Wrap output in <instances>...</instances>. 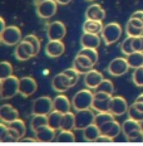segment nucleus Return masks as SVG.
<instances>
[{"instance_id":"32","label":"nucleus","mask_w":143,"mask_h":146,"mask_svg":"<svg viewBox=\"0 0 143 146\" xmlns=\"http://www.w3.org/2000/svg\"><path fill=\"white\" fill-rule=\"evenodd\" d=\"M57 142H74L75 135L73 133V130H62L55 137Z\"/></svg>"},{"instance_id":"23","label":"nucleus","mask_w":143,"mask_h":146,"mask_svg":"<svg viewBox=\"0 0 143 146\" xmlns=\"http://www.w3.org/2000/svg\"><path fill=\"white\" fill-rule=\"evenodd\" d=\"M107 14L105 10L100 7L99 4H92L90 7L87 8L86 10V18L87 19H93V20H104Z\"/></svg>"},{"instance_id":"47","label":"nucleus","mask_w":143,"mask_h":146,"mask_svg":"<svg viewBox=\"0 0 143 146\" xmlns=\"http://www.w3.org/2000/svg\"><path fill=\"white\" fill-rule=\"evenodd\" d=\"M133 105H134L139 110V111H142V112H143V102H138V101H134V102H133Z\"/></svg>"},{"instance_id":"38","label":"nucleus","mask_w":143,"mask_h":146,"mask_svg":"<svg viewBox=\"0 0 143 146\" xmlns=\"http://www.w3.org/2000/svg\"><path fill=\"white\" fill-rule=\"evenodd\" d=\"M126 33L128 36H133V38H136V36H139L143 34V29L142 28H138V27H134L133 24H130L129 22L127 23L126 25Z\"/></svg>"},{"instance_id":"52","label":"nucleus","mask_w":143,"mask_h":146,"mask_svg":"<svg viewBox=\"0 0 143 146\" xmlns=\"http://www.w3.org/2000/svg\"><path fill=\"white\" fill-rule=\"evenodd\" d=\"M139 39H141V45H142V52H143V34L139 35Z\"/></svg>"},{"instance_id":"29","label":"nucleus","mask_w":143,"mask_h":146,"mask_svg":"<svg viewBox=\"0 0 143 146\" xmlns=\"http://www.w3.org/2000/svg\"><path fill=\"white\" fill-rule=\"evenodd\" d=\"M75 129V113L72 111L63 113L62 120V129L60 130H74Z\"/></svg>"},{"instance_id":"48","label":"nucleus","mask_w":143,"mask_h":146,"mask_svg":"<svg viewBox=\"0 0 143 146\" xmlns=\"http://www.w3.org/2000/svg\"><path fill=\"white\" fill-rule=\"evenodd\" d=\"M20 141H22V142H35V141H38V140H36V139L26 137V139H20Z\"/></svg>"},{"instance_id":"8","label":"nucleus","mask_w":143,"mask_h":146,"mask_svg":"<svg viewBox=\"0 0 143 146\" xmlns=\"http://www.w3.org/2000/svg\"><path fill=\"white\" fill-rule=\"evenodd\" d=\"M67 35V27L60 20H55L48 24L47 28V36L49 40H63Z\"/></svg>"},{"instance_id":"21","label":"nucleus","mask_w":143,"mask_h":146,"mask_svg":"<svg viewBox=\"0 0 143 146\" xmlns=\"http://www.w3.org/2000/svg\"><path fill=\"white\" fill-rule=\"evenodd\" d=\"M80 45L86 48H96V49H98V47L100 45L99 34L83 32V34L80 35Z\"/></svg>"},{"instance_id":"34","label":"nucleus","mask_w":143,"mask_h":146,"mask_svg":"<svg viewBox=\"0 0 143 146\" xmlns=\"http://www.w3.org/2000/svg\"><path fill=\"white\" fill-rule=\"evenodd\" d=\"M94 91H98V92H107V93H111V95H113V92H114V84H113V82H112L111 80H105V78H104V80L100 82V84Z\"/></svg>"},{"instance_id":"20","label":"nucleus","mask_w":143,"mask_h":146,"mask_svg":"<svg viewBox=\"0 0 143 146\" xmlns=\"http://www.w3.org/2000/svg\"><path fill=\"white\" fill-rule=\"evenodd\" d=\"M19 118V112L16 108H14L9 103H4L0 107V120L5 123H9L11 121Z\"/></svg>"},{"instance_id":"35","label":"nucleus","mask_w":143,"mask_h":146,"mask_svg":"<svg viewBox=\"0 0 143 146\" xmlns=\"http://www.w3.org/2000/svg\"><path fill=\"white\" fill-rule=\"evenodd\" d=\"M11 74H13V66L8 60H3L0 64V80H4Z\"/></svg>"},{"instance_id":"41","label":"nucleus","mask_w":143,"mask_h":146,"mask_svg":"<svg viewBox=\"0 0 143 146\" xmlns=\"http://www.w3.org/2000/svg\"><path fill=\"white\" fill-rule=\"evenodd\" d=\"M63 73H64V74H67L69 78H71V81H72V86H73V87H74L75 84L78 83V81H79V76H80V74H79V72L74 68V67L65 69V71H63Z\"/></svg>"},{"instance_id":"31","label":"nucleus","mask_w":143,"mask_h":146,"mask_svg":"<svg viewBox=\"0 0 143 146\" xmlns=\"http://www.w3.org/2000/svg\"><path fill=\"white\" fill-rule=\"evenodd\" d=\"M115 116L112 112L109 111H103V112H98V113L96 115V118H94V123L98 125V126L100 127L103 123L108 122V121H112V120H115L114 118Z\"/></svg>"},{"instance_id":"30","label":"nucleus","mask_w":143,"mask_h":146,"mask_svg":"<svg viewBox=\"0 0 143 146\" xmlns=\"http://www.w3.org/2000/svg\"><path fill=\"white\" fill-rule=\"evenodd\" d=\"M8 126L10 127V129L15 130V131L19 133L20 139H23L24 136H25V133H26V126H25V122H24L22 118H16V120L11 121V122L8 123Z\"/></svg>"},{"instance_id":"14","label":"nucleus","mask_w":143,"mask_h":146,"mask_svg":"<svg viewBox=\"0 0 143 146\" xmlns=\"http://www.w3.org/2000/svg\"><path fill=\"white\" fill-rule=\"evenodd\" d=\"M72 81L71 78L68 77L67 74L64 73H58L53 77V80H51V88H53V91H55L58 93H63L65 92V91H68L69 88H72Z\"/></svg>"},{"instance_id":"45","label":"nucleus","mask_w":143,"mask_h":146,"mask_svg":"<svg viewBox=\"0 0 143 146\" xmlns=\"http://www.w3.org/2000/svg\"><path fill=\"white\" fill-rule=\"evenodd\" d=\"M112 141H113V139L107 135H103V133H100L99 137L96 140V142H112Z\"/></svg>"},{"instance_id":"10","label":"nucleus","mask_w":143,"mask_h":146,"mask_svg":"<svg viewBox=\"0 0 143 146\" xmlns=\"http://www.w3.org/2000/svg\"><path fill=\"white\" fill-rule=\"evenodd\" d=\"M92 110L93 108L77 111V113H75V130H80V131H83L87 126L94 123L96 115H94V112L92 111Z\"/></svg>"},{"instance_id":"19","label":"nucleus","mask_w":143,"mask_h":146,"mask_svg":"<svg viewBox=\"0 0 143 146\" xmlns=\"http://www.w3.org/2000/svg\"><path fill=\"white\" fill-rule=\"evenodd\" d=\"M34 133H35V139L39 142H50V141H54L57 137V130H54L49 125L40 127Z\"/></svg>"},{"instance_id":"11","label":"nucleus","mask_w":143,"mask_h":146,"mask_svg":"<svg viewBox=\"0 0 143 146\" xmlns=\"http://www.w3.org/2000/svg\"><path fill=\"white\" fill-rule=\"evenodd\" d=\"M130 68L128 64V60H127V57L123 58V57H117L113 60H111V63L108 64V73L113 77H119V76H123L128 72V69Z\"/></svg>"},{"instance_id":"43","label":"nucleus","mask_w":143,"mask_h":146,"mask_svg":"<svg viewBox=\"0 0 143 146\" xmlns=\"http://www.w3.org/2000/svg\"><path fill=\"white\" fill-rule=\"evenodd\" d=\"M73 67H74V68L79 72V74H86V73H88V72L90 71V69H92V68H87V67L79 64V63H78L75 59H74V62H73Z\"/></svg>"},{"instance_id":"39","label":"nucleus","mask_w":143,"mask_h":146,"mask_svg":"<svg viewBox=\"0 0 143 146\" xmlns=\"http://www.w3.org/2000/svg\"><path fill=\"white\" fill-rule=\"evenodd\" d=\"M24 40H26V42H29L30 44L34 47V49H35V54L38 56V53H39V50H40V40H39V38L36 35L34 34H28L26 36H24Z\"/></svg>"},{"instance_id":"5","label":"nucleus","mask_w":143,"mask_h":146,"mask_svg":"<svg viewBox=\"0 0 143 146\" xmlns=\"http://www.w3.org/2000/svg\"><path fill=\"white\" fill-rule=\"evenodd\" d=\"M122 27L118 23H108L104 25L100 36H102V40H104V43L107 45H111L118 42L122 36Z\"/></svg>"},{"instance_id":"54","label":"nucleus","mask_w":143,"mask_h":146,"mask_svg":"<svg viewBox=\"0 0 143 146\" xmlns=\"http://www.w3.org/2000/svg\"><path fill=\"white\" fill-rule=\"evenodd\" d=\"M88 1H94V0H88Z\"/></svg>"},{"instance_id":"4","label":"nucleus","mask_w":143,"mask_h":146,"mask_svg":"<svg viewBox=\"0 0 143 146\" xmlns=\"http://www.w3.org/2000/svg\"><path fill=\"white\" fill-rule=\"evenodd\" d=\"M22 40H23L22 30L15 25H9L4 30L0 32V42L3 44L8 45V47L19 44Z\"/></svg>"},{"instance_id":"28","label":"nucleus","mask_w":143,"mask_h":146,"mask_svg":"<svg viewBox=\"0 0 143 146\" xmlns=\"http://www.w3.org/2000/svg\"><path fill=\"white\" fill-rule=\"evenodd\" d=\"M127 60L130 68H139L143 66V52H133L127 56Z\"/></svg>"},{"instance_id":"17","label":"nucleus","mask_w":143,"mask_h":146,"mask_svg":"<svg viewBox=\"0 0 143 146\" xmlns=\"http://www.w3.org/2000/svg\"><path fill=\"white\" fill-rule=\"evenodd\" d=\"M103 80H104V77L102 73L93 68L84 74V84L87 86V88H90V90H96Z\"/></svg>"},{"instance_id":"25","label":"nucleus","mask_w":143,"mask_h":146,"mask_svg":"<svg viewBox=\"0 0 143 146\" xmlns=\"http://www.w3.org/2000/svg\"><path fill=\"white\" fill-rule=\"evenodd\" d=\"M100 133L102 132H100V129H99L98 125L92 123L83 130V137L86 141H94L96 142V140L99 137Z\"/></svg>"},{"instance_id":"22","label":"nucleus","mask_w":143,"mask_h":146,"mask_svg":"<svg viewBox=\"0 0 143 146\" xmlns=\"http://www.w3.org/2000/svg\"><path fill=\"white\" fill-rule=\"evenodd\" d=\"M53 105H54V110L59 111L62 113H67V112L71 111V108L73 107L71 100L68 98L65 95H58L55 98H53Z\"/></svg>"},{"instance_id":"53","label":"nucleus","mask_w":143,"mask_h":146,"mask_svg":"<svg viewBox=\"0 0 143 146\" xmlns=\"http://www.w3.org/2000/svg\"><path fill=\"white\" fill-rule=\"evenodd\" d=\"M139 123H141V129H142V132H143V120L139 121Z\"/></svg>"},{"instance_id":"44","label":"nucleus","mask_w":143,"mask_h":146,"mask_svg":"<svg viewBox=\"0 0 143 146\" xmlns=\"http://www.w3.org/2000/svg\"><path fill=\"white\" fill-rule=\"evenodd\" d=\"M128 22H129L130 24H133V25H134V27H138V28H142V29H143V20H141V19H137V18H132V17H130Z\"/></svg>"},{"instance_id":"9","label":"nucleus","mask_w":143,"mask_h":146,"mask_svg":"<svg viewBox=\"0 0 143 146\" xmlns=\"http://www.w3.org/2000/svg\"><path fill=\"white\" fill-rule=\"evenodd\" d=\"M14 56L18 60H22V62H25L33 57H35V49L29 42L23 40L20 42L19 44L15 45V50H14Z\"/></svg>"},{"instance_id":"37","label":"nucleus","mask_w":143,"mask_h":146,"mask_svg":"<svg viewBox=\"0 0 143 146\" xmlns=\"http://www.w3.org/2000/svg\"><path fill=\"white\" fill-rule=\"evenodd\" d=\"M132 81L137 87H143V66L134 69L132 74Z\"/></svg>"},{"instance_id":"13","label":"nucleus","mask_w":143,"mask_h":146,"mask_svg":"<svg viewBox=\"0 0 143 146\" xmlns=\"http://www.w3.org/2000/svg\"><path fill=\"white\" fill-rule=\"evenodd\" d=\"M38 90V83L33 77L25 76V77L20 78L19 81V93L23 97H30L32 95H34Z\"/></svg>"},{"instance_id":"16","label":"nucleus","mask_w":143,"mask_h":146,"mask_svg":"<svg viewBox=\"0 0 143 146\" xmlns=\"http://www.w3.org/2000/svg\"><path fill=\"white\" fill-rule=\"evenodd\" d=\"M65 50V45L62 40H49L45 45V54L50 58H58Z\"/></svg>"},{"instance_id":"15","label":"nucleus","mask_w":143,"mask_h":146,"mask_svg":"<svg viewBox=\"0 0 143 146\" xmlns=\"http://www.w3.org/2000/svg\"><path fill=\"white\" fill-rule=\"evenodd\" d=\"M128 103H127L126 98L121 96H113L111 101V106H109V112L114 115V116H122V115L128 112Z\"/></svg>"},{"instance_id":"18","label":"nucleus","mask_w":143,"mask_h":146,"mask_svg":"<svg viewBox=\"0 0 143 146\" xmlns=\"http://www.w3.org/2000/svg\"><path fill=\"white\" fill-rule=\"evenodd\" d=\"M99 129L103 135H107L112 139H115L117 136H119V133L122 132V125L118 122V121L112 120V121H108V122L103 123Z\"/></svg>"},{"instance_id":"49","label":"nucleus","mask_w":143,"mask_h":146,"mask_svg":"<svg viewBox=\"0 0 143 146\" xmlns=\"http://www.w3.org/2000/svg\"><path fill=\"white\" fill-rule=\"evenodd\" d=\"M55 1L58 3V4H60V5H67V4L71 3V0H55Z\"/></svg>"},{"instance_id":"40","label":"nucleus","mask_w":143,"mask_h":146,"mask_svg":"<svg viewBox=\"0 0 143 146\" xmlns=\"http://www.w3.org/2000/svg\"><path fill=\"white\" fill-rule=\"evenodd\" d=\"M127 113H128L129 118H133V120H136V121H142L143 120V112L139 111V110L137 108L133 103L129 106L128 112H127Z\"/></svg>"},{"instance_id":"33","label":"nucleus","mask_w":143,"mask_h":146,"mask_svg":"<svg viewBox=\"0 0 143 146\" xmlns=\"http://www.w3.org/2000/svg\"><path fill=\"white\" fill-rule=\"evenodd\" d=\"M78 54H83V56H87L88 58L92 59V62L94 64H97L98 62V58H99V54H98V50L96 48H86V47H82L80 50L78 52Z\"/></svg>"},{"instance_id":"42","label":"nucleus","mask_w":143,"mask_h":146,"mask_svg":"<svg viewBox=\"0 0 143 146\" xmlns=\"http://www.w3.org/2000/svg\"><path fill=\"white\" fill-rule=\"evenodd\" d=\"M74 59L77 60L79 64L87 67V68H93V67H94V63L92 62V59L88 58L87 56H83V54H77V57H75Z\"/></svg>"},{"instance_id":"12","label":"nucleus","mask_w":143,"mask_h":146,"mask_svg":"<svg viewBox=\"0 0 143 146\" xmlns=\"http://www.w3.org/2000/svg\"><path fill=\"white\" fill-rule=\"evenodd\" d=\"M112 97L113 96H112L111 93L98 92V91H96V92H94V100H93L92 108L96 110V111H98V112L109 111V106H111Z\"/></svg>"},{"instance_id":"2","label":"nucleus","mask_w":143,"mask_h":146,"mask_svg":"<svg viewBox=\"0 0 143 146\" xmlns=\"http://www.w3.org/2000/svg\"><path fill=\"white\" fill-rule=\"evenodd\" d=\"M90 88L86 90H80L73 96L72 98V106L75 111H80V110H88L92 108L93 100H94V92Z\"/></svg>"},{"instance_id":"1","label":"nucleus","mask_w":143,"mask_h":146,"mask_svg":"<svg viewBox=\"0 0 143 146\" xmlns=\"http://www.w3.org/2000/svg\"><path fill=\"white\" fill-rule=\"evenodd\" d=\"M122 132L127 141L130 142H143V132L141 129L139 121H136L133 118L122 122Z\"/></svg>"},{"instance_id":"46","label":"nucleus","mask_w":143,"mask_h":146,"mask_svg":"<svg viewBox=\"0 0 143 146\" xmlns=\"http://www.w3.org/2000/svg\"><path fill=\"white\" fill-rule=\"evenodd\" d=\"M132 18H137V19H141V20H143V11L142 10H137V11H134L132 15H130Z\"/></svg>"},{"instance_id":"36","label":"nucleus","mask_w":143,"mask_h":146,"mask_svg":"<svg viewBox=\"0 0 143 146\" xmlns=\"http://www.w3.org/2000/svg\"><path fill=\"white\" fill-rule=\"evenodd\" d=\"M121 49L123 52V54H126V57L134 52V49H133V36H127V38L122 42Z\"/></svg>"},{"instance_id":"3","label":"nucleus","mask_w":143,"mask_h":146,"mask_svg":"<svg viewBox=\"0 0 143 146\" xmlns=\"http://www.w3.org/2000/svg\"><path fill=\"white\" fill-rule=\"evenodd\" d=\"M19 78L15 76H9V77L0 80V97L1 100L13 98L15 95L19 93Z\"/></svg>"},{"instance_id":"51","label":"nucleus","mask_w":143,"mask_h":146,"mask_svg":"<svg viewBox=\"0 0 143 146\" xmlns=\"http://www.w3.org/2000/svg\"><path fill=\"white\" fill-rule=\"evenodd\" d=\"M136 101H138V102H143V93H141L138 97L136 98Z\"/></svg>"},{"instance_id":"6","label":"nucleus","mask_w":143,"mask_h":146,"mask_svg":"<svg viewBox=\"0 0 143 146\" xmlns=\"http://www.w3.org/2000/svg\"><path fill=\"white\" fill-rule=\"evenodd\" d=\"M58 3L55 0H42L36 4V14L42 19H50L57 14Z\"/></svg>"},{"instance_id":"24","label":"nucleus","mask_w":143,"mask_h":146,"mask_svg":"<svg viewBox=\"0 0 143 146\" xmlns=\"http://www.w3.org/2000/svg\"><path fill=\"white\" fill-rule=\"evenodd\" d=\"M103 25L102 20H93V19H87L83 23V32L87 33H93V34H100L102 33Z\"/></svg>"},{"instance_id":"27","label":"nucleus","mask_w":143,"mask_h":146,"mask_svg":"<svg viewBox=\"0 0 143 146\" xmlns=\"http://www.w3.org/2000/svg\"><path fill=\"white\" fill-rule=\"evenodd\" d=\"M48 125V115H33V118L30 121V127L32 131H38L40 127Z\"/></svg>"},{"instance_id":"26","label":"nucleus","mask_w":143,"mask_h":146,"mask_svg":"<svg viewBox=\"0 0 143 146\" xmlns=\"http://www.w3.org/2000/svg\"><path fill=\"white\" fill-rule=\"evenodd\" d=\"M62 120H63V113L59 111H55V110H53L48 115V125L50 127H53L54 130H57V131L62 129Z\"/></svg>"},{"instance_id":"50","label":"nucleus","mask_w":143,"mask_h":146,"mask_svg":"<svg viewBox=\"0 0 143 146\" xmlns=\"http://www.w3.org/2000/svg\"><path fill=\"white\" fill-rule=\"evenodd\" d=\"M0 24H1V29H0V32H1V30H4L5 28H7V25H5V20L3 19V18H0Z\"/></svg>"},{"instance_id":"7","label":"nucleus","mask_w":143,"mask_h":146,"mask_svg":"<svg viewBox=\"0 0 143 146\" xmlns=\"http://www.w3.org/2000/svg\"><path fill=\"white\" fill-rule=\"evenodd\" d=\"M54 110L53 100L48 96L38 97L32 106V113L33 115H49Z\"/></svg>"}]
</instances>
